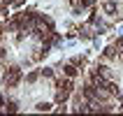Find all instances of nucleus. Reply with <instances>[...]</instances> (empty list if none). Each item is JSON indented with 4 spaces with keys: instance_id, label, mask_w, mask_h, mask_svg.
Segmentation results:
<instances>
[{
    "instance_id": "1",
    "label": "nucleus",
    "mask_w": 123,
    "mask_h": 116,
    "mask_svg": "<svg viewBox=\"0 0 123 116\" xmlns=\"http://www.w3.org/2000/svg\"><path fill=\"white\" fill-rule=\"evenodd\" d=\"M19 79H21L19 67H9V72L5 74V86H7V88H12V86H16V84H19Z\"/></svg>"
},
{
    "instance_id": "2",
    "label": "nucleus",
    "mask_w": 123,
    "mask_h": 116,
    "mask_svg": "<svg viewBox=\"0 0 123 116\" xmlns=\"http://www.w3.org/2000/svg\"><path fill=\"white\" fill-rule=\"evenodd\" d=\"M70 91H72V81H63L61 86H58V93H56V100L58 102H65L70 95Z\"/></svg>"
},
{
    "instance_id": "3",
    "label": "nucleus",
    "mask_w": 123,
    "mask_h": 116,
    "mask_svg": "<svg viewBox=\"0 0 123 116\" xmlns=\"http://www.w3.org/2000/svg\"><path fill=\"white\" fill-rule=\"evenodd\" d=\"M65 74H68V77H74L77 74V67H74V65H65Z\"/></svg>"
},
{
    "instance_id": "4",
    "label": "nucleus",
    "mask_w": 123,
    "mask_h": 116,
    "mask_svg": "<svg viewBox=\"0 0 123 116\" xmlns=\"http://www.w3.org/2000/svg\"><path fill=\"white\" fill-rule=\"evenodd\" d=\"M49 109H51L49 102H40V104H37V111H49Z\"/></svg>"
},
{
    "instance_id": "5",
    "label": "nucleus",
    "mask_w": 123,
    "mask_h": 116,
    "mask_svg": "<svg viewBox=\"0 0 123 116\" xmlns=\"http://www.w3.org/2000/svg\"><path fill=\"white\" fill-rule=\"evenodd\" d=\"M105 12L114 14V12H116V5H114V2H107V5H105Z\"/></svg>"
},
{
    "instance_id": "6",
    "label": "nucleus",
    "mask_w": 123,
    "mask_h": 116,
    "mask_svg": "<svg viewBox=\"0 0 123 116\" xmlns=\"http://www.w3.org/2000/svg\"><path fill=\"white\" fill-rule=\"evenodd\" d=\"M105 56H107V58H111V56H114V47H107V49H105Z\"/></svg>"
},
{
    "instance_id": "7",
    "label": "nucleus",
    "mask_w": 123,
    "mask_h": 116,
    "mask_svg": "<svg viewBox=\"0 0 123 116\" xmlns=\"http://www.w3.org/2000/svg\"><path fill=\"white\" fill-rule=\"evenodd\" d=\"M26 79H28V81H30V84H33V81H35V79H37V72H30V74H28V77H26Z\"/></svg>"
},
{
    "instance_id": "8",
    "label": "nucleus",
    "mask_w": 123,
    "mask_h": 116,
    "mask_svg": "<svg viewBox=\"0 0 123 116\" xmlns=\"http://www.w3.org/2000/svg\"><path fill=\"white\" fill-rule=\"evenodd\" d=\"M16 109H19V107H16V102H9V104H7V111H16Z\"/></svg>"
},
{
    "instance_id": "9",
    "label": "nucleus",
    "mask_w": 123,
    "mask_h": 116,
    "mask_svg": "<svg viewBox=\"0 0 123 116\" xmlns=\"http://www.w3.org/2000/svg\"><path fill=\"white\" fill-rule=\"evenodd\" d=\"M81 5H93V0H81Z\"/></svg>"
},
{
    "instance_id": "10",
    "label": "nucleus",
    "mask_w": 123,
    "mask_h": 116,
    "mask_svg": "<svg viewBox=\"0 0 123 116\" xmlns=\"http://www.w3.org/2000/svg\"><path fill=\"white\" fill-rule=\"evenodd\" d=\"M2 2H5V5H9V2H14V0H2Z\"/></svg>"
}]
</instances>
